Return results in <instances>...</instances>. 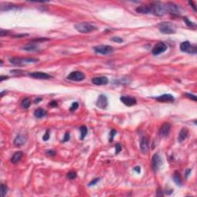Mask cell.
Instances as JSON below:
<instances>
[{"instance_id":"obj_1","label":"cell","mask_w":197,"mask_h":197,"mask_svg":"<svg viewBox=\"0 0 197 197\" xmlns=\"http://www.w3.org/2000/svg\"><path fill=\"white\" fill-rule=\"evenodd\" d=\"M75 29L78 31L79 33H89L96 30L98 28H97V26L96 25H94L93 23L84 22V23H80L76 24L75 25Z\"/></svg>"},{"instance_id":"obj_2","label":"cell","mask_w":197,"mask_h":197,"mask_svg":"<svg viewBox=\"0 0 197 197\" xmlns=\"http://www.w3.org/2000/svg\"><path fill=\"white\" fill-rule=\"evenodd\" d=\"M158 29L160 33L163 34H174L176 32V25L169 22H162L158 25Z\"/></svg>"},{"instance_id":"obj_3","label":"cell","mask_w":197,"mask_h":197,"mask_svg":"<svg viewBox=\"0 0 197 197\" xmlns=\"http://www.w3.org/2000/svg\"><path fill=\"white\" fill-rule=\"evenodd\" d=\"M39 59L34 58H20V57H13L9 59V62L15 66H25L31 63H35Z\"/></svg>"},{"instance_id":"obj_4","label":"cell","mask_w":197,"mask_h":197,"mask_svg":"<svg viewBox=\"0 0 197 197\" xmlns=\"http://www.w3.org/2000/svg\"><path fill=\"white\" fill-rule=\"evenodd\" d=\"M180 50L183 53H190V54H196L197 47L196 46L191 45L189 41H185L180 44Z\"/></svg>"},{"instance_id":"obj_5","label":"cell","mask_w":197,"mask_h":197,"mask_svg":"<svg viewBox=\"0 0 197 197\" xmlns=\"http://www.w3.org/2000/svg\"><path fill=\"white\" fill-rule=\"evenodd\" d=\"M93 50L95 51V53H98V54L107 55V54L113 53L115 49L112 46H108V45H98V46L93 47Z\"/></svg>"},{"instance_id":"obj_6","label":"cell","mask_w":197,"mask_h":197,"mask_svg":"<svg viewBox=\"0 0 197 197\" xmlns=\"http://www.w3.org/2000/svg\"><path fill=\"white\" fill-rule=\"evenodd\" d=\"M86 78V76L83 73H82L80 71H74L69 73L67 76V79L71 80V81L74 82H80L83 81L84 79Z\"/></svg>"},{"instance_id":"obj_7","label":"cell","mask_w":197,"mask_h":197,"mask_svg":"<svg viewBox=\"0 0 197 197\" xmlns=\"http://www.w3.org/2000/svg\"><path fill=\"white\" fill-rule=\"evenodd\" d=\"M166 44H165L164 43L162 42H159V43H156L155 46L152 48V53L154 55V56H158L159 54H162V53H165L166 51L167 50Z\"/></svg>"},{"instance_id":"obj_8","label":"cell","mask_w":197,"mask_h":197,"mask_svg":"<svg viewBox=\"0 0 197 197\" xmlns=\"http://www.w3.org/2000/svg\"><path fill=\"white\" fill-rule=\"evenodd\" d=\"M162 165V160L161 157L159 156L158 153L153 155L152 159V167L155 172H157Z\"/></svg>"},{"instance_id":"obj_9","label":"cell","mask_w":197,"mask_h":197,"mask_svg":"<svg viewBox=\"0 0 197 197\" xmlns=\"http://www.w3.org/2000/svg\"><path fill=\"white\" fill-rule=\"evenodd\" d=\"M167 12L173 15H180L181 14V10L179 5H176L175 3H166Z\"/></svg>"},{"instance_id":"obj_10","label":"cell","mask_w":197,"mask_h":197,"mask_svg":"<svg viewBox=\"0 0 197 197\" xmlns=\"http://www.w3.org/2000/svg\"><path fill=\"white\" fill-rule=\"evenodd\" d=\"M96 105L98 108H99V109H106V107L108 106V98H107V97H106L105 95L102 94V95H100V96L98 97V98H97Z\"/></svg>"},{"instance_id":"obj_11","label":"cell","mask_w":197,"mask_h":197,"mask_svg":"<svg viewBox=\"0 0 197 197\" xmlns=\"http://www.w3.org/2000/svg\"><path fill=\"white\" fill-rule=\"evenodd\" d=\"M120 101L126 106H135L137 103L136 98L131 97V96H121Z\"/></svg>"},{"instance_id":"obj_12","label":"cell","mask_w":197,"mask_h":197,"mask_svg":"<svg viewBox=\"0 0 197 197\" xmlns=\"http://www.w3.org/2000/svg\"><path fill=\"white\" fill-rule=\"evenodd\" d=\"M170 130H171V124L169 122H164L159 129V135L162 137L168 136Z\"/></svg>"},{"instance_id":"obj_13","label":"cell","mask_w":197,"mask_h":197,"mask_svg":"<svg viewBox=\"0 0 197 197\" xmlns=\"http://www.w3.org/2000/svg\"><path fill=\"white\" fill-rule=\"evenodd\" d=\"M29 76L34 79H49L53 78V76L49 74H47L46 73H42V72L32 73H29Z\"/></svg>"},{"instance_id":"obj_14","label":"cell","mask_w":197,"mask_h":197,"mask_svg":"<svg viewBox=\"0 0 197 197\" xmlns=\"http://www.w3.org/2000/svg\"><path fill=\"white\" fill-rule=\"evenodd\" d=\"M92 83L96 86H102V85H106L109 83V79L106 76H98L92 79Z\"/></svg>"},{"instance_id":"obj_15","label":"cell","mask_w":197,"mask_h":197,"mask_svg":"<svg viewBox=\"0 0 197 197\" xmlns=\"http://www.w3.org/2000/svg\"><path fill=\"white\" fill-rule=\"evenodd\" d=\"M156 99L160 102H172L175 100V98L170 94H164L162 96L156 97Z\"/></svg>"},{"instance_id":"obj_16","label":"cell","mask_w":197,"mask_h":197,"mask_svg":"<svg viewBox=\"0 0 197 197\" xmlns=\"http://www.w3.org/2000/svg\"><path fill=\"white\" fill-rule=\"evenodd\" d=\"M140 151L143 154H146L149 151V140L146 137H143L140 141Z\"/></svg>"},{"instance_id":"obj_17","label":"cell","mask_w":197,"mask_h":197,"mask_svg":"<svg viewBox=\"0 0 197 197\" xmlns=\"http://www.w3.org/2000/svg\"><path fill=\"white\" fill-rule=\"evenodd\" d=\"M26 140H27V138H26L25 136L22 135V134H19V135H18L17 136L15 137V139H14L13 143H14V145L16 146H21L25 144Z\"/></svg>"},{"instance_id":"obj_18","label":"cell","mask_w":197,"mask_h":197,"mask_svg":"<svg viewBox=\"0 0 197 197\" xmlns=\"http://www.w3.org/2000/svg\"><path fill=\"white\" fill-rule=\"evenodd\" d=\"M23 156V152L22 151H18L15 152V153L13 154V156L11 158V162L13 164H16L18 162L20 161L22 158Z\"/></svg>"},{"instance_id":"obj_19","label":"cell","mask_w":197,"mask_h":197,"mask_svg":"<svg viewBox=\"0 0 197 197\" xmlns=\"http://www.w3.org/2000/svg\"><path fill=\"white\" fill-rule=\"evenodd\" d=\"M188 135H189V130L186 128H182L181 129V131H180V134H179L178 141L180 142H182L188 137Z\"/></svg>"},{"instance_id":"obj_20","label":"cell","mask_w":197,"mask_h":197,"mask_svg":"<svg viewBox=\"0 0 197 197\" xmlns=\"http://www.w3.org/2000/svg\"><path fill=\"white\" fill-rule=\"evenodd\" d=\"M39 46L36 44V43H30L27 46L23 47V50L29 51V52H36V51H39Z\"/></svg>"},{"instance_id":"obj_21","label":"cell","mask_w":197,"mask_h":197,"mask_svg":"<svg viewBox=\"0 0 197 197\" xmlns=\"http://www.w3.org/2000/svg\"><path fill=\"white\" fill-rule=\"evenodd\" d=\"M173 181L177 186H182V179L181 175L179 172H175L174 175H173Z\"/></svg>"},{"instance_id":"obj_22","label":"cell","mask_w":197,"mask_h":197,"mask_svg":"<svg viewBox=\"0 0 197 197\" xmlns=\"http://www.w3.org/2000/svg\"><path fill=\"white\" fill-rule=\"evenodd\" d=\"M47 114V112L45 109H42V108H39V109H35V111L34 112V116L38 118V119H41L43 117H45Z\"/></svg>"},{"instance_id":"obj_23","label":"cell","mask_w":197,"mask_h":197,"mask_svg":"<svg viewBox=\"0 0 197 197\" xmlns=\"http://www.w3.org/2000/svg\"><path fill=\"white\" fill-rule=\"evenodd\" d=\"M30 105H31V101H30V99H29V98H23V101H22V102H21V106H22V107L24 108V109H28V108H29Z\"/></svg>"},{"instance_id":"obj_24","label":"cell","mask_w":197,"mask_h":197,"mask_svg":"<svg viewBox=\"0 0 197 197\" xmlns=\"http://www.w3.org/2000/svg\"><path fill=\"white\" fill-rule=\"evenodd\" d=\"M79 130H80V132H81V136H80V139H83L86 136L88 133V129L87 127L85 126H82L80 128H79Z\"/></svg>"},{"instance_id":"obj_25","label":"cell","mask_w":197,"mask_h":197,"mask_svg":"<svg viewBox=\"0 0 197 197\" xmlns=\"http://www.w3.org/2000/svg\"><path fill=\"white\" fill-rule=\"evenodd\" d=\"M183 20H184V22L186 23V24L189 27H191V28H196V25L194 23H192V22H191V21H190L188 19H187L186 17H184L183 18Z\"/></svg>"},{"instance_id":"obj_26","label":"cell","mask_w":197,"mask_h":197,"mask_svg":"<svg viewBox=\"0 0 197 197\" xmlns=\"http://www.w3.org/2000/svg\"><path fill=\"white\" fill-rule=\"evenodd\" d=\"M8 187L5 184H2L1 185V192H2V196L4 197L5 195L7 194L8 192Z\"/></svg>"},{"instance_id":"obj_27","label":"cell","mask_w":197,"mask_h":197,"mask_svg":"<svg viewBox=\"0 0 197 197\" xmlns=\"http://www.w3.org/2000/svg\"><path fill=\"white\" fill-rule=\"evenodd\" d=\"M66 176H67V178H68L69 180H75L76 177H77V173H76V172H69L68 174H67Z\"/></svg>"},{"instance_id":"obj_28","label":"cell","mask_w":197,"mask_h":197,"mask_svg":"<svg viewBox=\"0 0 197 197\" xmlns=\"http://www.w3.org/2000/svg\"><path fill=\"white\" fill-rule=\"evenodd\" d=\"M49 137H50V130H49V129H47L43 137V141H48L49 139Z\"/></svg>"},{"instance_id":"obj_29","label":"cell","mask_w":197,"mask_h":197,"mask_svg":"<svg viewBox=\"0 0 197 197\" xmlns=\"http://www.w3.org/2000/svg\"><path fill=\"white\" fill-rule=\"evenodd\" d=\"M79 108V103L77 102H73V103L72 104V106H71V107L69 108V110H70L71 112H74L76 111V109H78Z\"/></svg>"},{"instance_id":"obj_30","label":"cell","mask_w":197,"mask_h":197,"mask_svg":"<svg viewBox=\"0 0 197 197\" xmlns=\"http://www.w3.org/2000/svg\"><path fill=\"white\" fill-rule=\"evenodd\" d=\"M111 40L112 41V42H115V43H121L123 42V39H121L120 37H116V36L112 37V38L111 39Z\"/></svg>"},{"instance_id":"obj_31","label":"cell","mask_w":197,"mask_h":197,"mask_svg":"<svg viewBox=\"0 0 197 197\" xmlns=\"http://www.w3.org/2000/svg\"><path fill=\"white\" fill-rule=\"evenodd\" d=\"M11 34V32L9 30H4V29H1L0 30V35L1 36H4V35H9Z\"/></svg>"},{"instance_id":"obj_32","label":"cell","mask_w":197,"mask_h":197,"mask_svg":"<svg viewBox=\"0 0 197 197\" xmlns=\"http://www.w3.org/2000/svg\"><path fill=\"white\" fill-rule=\"evenodd\" d=\"M122 150V146L120 143H117V144L116 145V152H115V153H116V155L119 154V152H121Z\"/></svg>"},{"instance_id":"obj_33","label":"cell","mask_w":197,"mask_h":197,"mask_svg":"<svg viewBox=\"0 0 197 197\" xmlns=\"http://www.w3.org/2000/svg\"><path fill=\"white\" fill-rule=\"evenodd\" d=\"M116 134V131L115 130V129H112L111 132H110V133H109V141L112 142V140H113V138H114V136Z\"/></svg>"},{"instance_id":"obj_34","label":"cell","mask_w":197,"mask_h":197,"mask_svg":"<svg viewBox=\"0 0 197 197\" xmlns=\"http://www.w3.org/2000/svg\"><path fill=\"white\" fill-rule=\"evenodd\" d=\"M185 96H186V97H188L189 98H190V99H192L193 101H196L197 100V98L196 96H194V95H192V94H190V93H186L185 94Z\"/></svg>"},{"instance_id":"obj_35","label":"cell","mask_w":197,"mask_h":197,"mask_svg":"<svg viewBox=\"0 0 197 197\" xmlns=\"http://www.w3.org/2000/svg\"><path fill=\"white\" fill-rule=\"evenodd\" d=\"M70 139V136H69V132H66L64 136V139H63V142H68Z\"/></svg>"},{"instance_id":"obj_36","label":"cell","mask_w":197,"mask_h":197,"mask_svg":"<svg viewBox=\"0 0 197 197\" xmlns=\"http://www.w3.org/2000/svg\"><path fill=\"white\" fill-rule=\"evenodd\" d=\"M100 180V179L99 178H96V179H95V180H93V181H91V182L89 183V186H94V185H96L97 182H98Z\"/></svg>"},{"instance_id":"obj_37","label":"cell","mask_w":197,"mask_h":197,"mask_svg":"<svg viewBox=\"0 0 197 197\" xmlns=\"http://www.w3.org/2000/svg\"><path fill=\"white\" fill-rule=\"evenodd\" d=\"M49 105V106H50V107H57V106H58V103H57V102H56L55 100H53V101L50 102Z\"/></svg>"},{"instance_id":"obj_38","label":"cell","mask_w":197,"mask_h":197,"mask_svg":"<svg viewBox=\"0 0 197 197\" xmlns=\"http://www.w3.org/2000/svg\"><path fill=\"white\" fill-rule=\"evenodd\" d=\"M56 152L54 151V150H49V151L46 152V154L49 155V156H55V155H56Z\"/></svg>"},{"instance_id":"obj_39","label":"cell","mask_w":197,"mask_h":197,"mask_svg":"<svg viewBox=\"0 0 197 197\" xmlns=\"http://www.w3.org/2000/svg\"><path fill=\"white\" fill-rule=\"evenodd\" d=\"M157 196H163V193H162V191L161 190H158V191H157V194H156Z\"/></svg>"},{"instance_id":"obj_40","label":"cell","mask_w":197,"mask_h":197,"mask_svg":"<svg viewBox=\"0 0 197 197\" xmlns=\"http://www.w3.org/2000/svg\"><path fill=\"white\" fill-rule=\"evenodd\" d=\"M133 170H135V171H136V172H138V173H139V172H140V167H139V166L134 167Z\"/></svg>"},{"instance_id":"obj_41","label":"cell","mask_w":197,"mask_h":197,"mask_svg":"<svg viewBox=\"0 0 197 197\" xmlns=\"http://www.w3.org/2000/svg\"><path fill=\"white\" fill-rule=\"evenodd\" d=\"M191 171H192L191 169H188V170H187L186 173V177L189 176V175L190 174V172H191Z\"/></svg>"},{"instance_id":"obj_42","label":"cell","mask_w":197,"mask_h":197,"mask_svg":"<svg viewBox=\"0 0 197 197\" xmlns=\"http://www.w3.org/2000/svg\"><path fill=\"white\" fill-rule=\"evenodd\" d=\"M9 77L8 76H1V81H3L4 79H8Z\"/></svg>"},{"instance_id":"obj_43","label":"cell","mask_w":197,"mask_h":197,"mask_svg":"<svg viewBox=\"0 0 197 197\" xmlns=\"http://www.w3.org/2000/svg\"><path fill=\"white\" fill-rule=\"evenodd\" d=\"M42 100V98H36V99L35 100V102H39V101H41Z\"/></svg>"}]
</instances>
